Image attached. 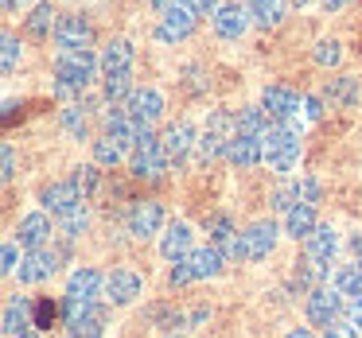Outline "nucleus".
I'll use <instances>...</instances> for the list:
<instances>
[{
	"label": "nucleus",
	"instance_id": "35",
	"mask_svg": "<svg viewBox=\"0 0 362 338\" xmlns=\"http://www.w3.org/2000/svg\"><path fill=\"white\" fill-rule=\"evenodd\" d=\"M121 97H133V82H129V74H105V102L117 105Z\"/></svg>",
	"mask_w": 362,
	"mask_h": 338
},
{
	"label": "nucleus",
	"instance_id": "7",
	"mask_svg": "<svg viewBox=\"0 0 362 338\" xmlns=\"http://www.w3.org/2000/svg\"><path fill=\"white\" fill-rule=\"evenodd\" d=\"M94 43V28L86 24V16H63L55 28V47L59 51H90Z\"/></svg>",
	"mask_w": 362,
	"mask_h": 338
},
{
	"label": "nucleus",
	"instance_id": "49",
	"mask_svg": "<svg viewBox=\"0 0 362 338\" xmlns=\"http://www.w3.org/2000/svg\"><path fill=\"white\" fill-rule=\"evenodd\" d=\"M180 4H187V0H156V12H160V16H164V12L180 8Z\"/></svg>",
	"mask_w": 362,
	"mask_h": 338
},
{
	"label": "nucleus",
	"instance_id": "6",
	"mask_svg": "<svg viewBox=\"0 0 362 338\" xmlns=\"http://www.w3.org/2000/svg\"><path fill=\"white\" fill-rule=\"evenodd\" d=\"M168 164H172V159H168L160 136H152L141 148H133V175H141V179H160V175L168 171Z\"/></svg>",
	"mask_w": 362,
	"mask_h": 338
},
{
	"label": "nucleus",
	"instance_id": "41",
	"mask_svg": "<svg viewBox=\"0 0 362 338\" xmlns=\"http://www.w3.org/2000/svg\"><path fill=\"white\" fill-rule=\"evenodd\" d=\"M292 191H296V198H300V203H320V183H315V179H296V183H292Z\"/></svg>",
	"mask_w": 362,
	"mask_h": 338
},
{
	"label": "nucleus",
	"instance_id": "3",
	"mask_svg": "<svg viewBox=\"0 0 362 338\" xmlns=\"http://www.w3.org/2000/svg\"><path fill=\"white\" fill-rule=\"evenodd\" d=\"M261 109H265L273 121H288L292 128H304V117H300L304 102H300L292 90H284V86H265V94H261Z\"/></svg>",
	"mask_w": 362,
	"mask_h": 338
},
{
	"label": "nucleus",
	"instance_id": "55",
	"mask_svg": "<svg viewBox=\"0 0 362 338\" xmlns=\"http://www.w3.org/2000/svg\"><path fill=\"white\" fill-rule=\"evenodd\" d=\"M164 338H180V334H164Z\"/></svg>",
	"mask_w": 362,
	"mask_h": 338
},
{
	"label": "nucleus",
	"instance_id": "53",
	"mask_svg": "<svg viewBox=\"0 0 362 338\" xmlns=\"http://www.w3.org/2000/svg\"><path fill=\"white\" fill-rule=\"evenodd\" d=\"M354 253H358V265H362V237H354Z\"/></svg>",
	"mask_w": 362,
	"mask_h": 338
},
{
	"label": "nucleus",
	"instance_id": "51",
	"mask_svg": "<svg viewBox=\"0 0 362 338\" xmlns=\"http://www.w3.org/2000/svg\"><path fill=\"white\" fill-rule=\"evenodd\" d=\"M24 4H32V0H4V12H16V8H24Z\"/></svg>",
	"mask_w": 362,
	"mask_h": 338
},
{
	"label": "nucleus",
	"instance_id": "25",
	"mask_svg": "<svg viewBox=\"0 0 362 338\" xmlns=\"http://www.w3.org/2000/svg\"><path fill=\"white\" fill-rule=\"evenodd\" d=\"M304 245H308V257L327 260V265H331V257H335V249H339V234L331 226H315L312 237H308Z\"/></svg>",
	"mask_w": 362,
	"mask_h": 338
},
{
	"label": "nucleus",
	"instance_id": "52",
	"mask_svg": "<svg viewBox=\"0 0 362 338\" xmlns=\"http://www.w3.org/2000/svg\"><path fill=\"white\" fill-rule=\"evenodd\" d=\"M323 4H327V8H343L346 0H323Z\"/></svg>",
	"mask_w": 362,
	"mask_h": 338
},
{
	"label": "nucleus",
	"instance_id": "4",
	"mask_svg": "<svg viewBox=\"0 0 362 338\" xmlns=\"http://www.w3.org/2000/svg\"><path fill=\"white\" fill-rule=\"evenodd\" d=\"M346 311V299L339 296L335 288H312L308 291V319L315 322V327H327V322L343 319Z\"/></svg>",
	"mask_w": 362,
	"mask_h": 338
},
{
	"label": "nucleus",
	"instance_id": "10",
	"mask_svg": "<svg viewBox=\"0 0 362 338\" xmlns=\"http://www.w3.org/2000/svg\"><path fill=\"white\" fill-rule=\"evenodd\" d=\"M105 291V276L98 268H74L71 280H66V299H78V303H98Z\"/></svg>",
	"mask_w": 362,
	"mask_h": 338
},
{
	"label": "nucleus",
	"instance_id": "45",
	"mask_svg": "<svg viewBox=\"0 0 362 338\" xmlns=\"http://www.w3.org/2000/svg\"><path fill=\"white\" fill-rule=\"evenodd\" d=\"M187 8L195 12V16H214L222 4H218V0H187Z\"/></svg>",
	"mask_w": 362,
	"mask_h": 338
},
{
	"label": "nucleus",
	"instance_id": "47",
	"mask_svg": "<svg viewBox=\"0 0 362 338\" xmlns=\"http://www.w3.org/2000/svg\"><path fill=\"white\" fill-rule=\"evenodd\" d=\"M323 117V102L320 97H308L304 102V121H320Z\"/></svg>",
	"mask_w": 362,
	"mask_h": 338
},
{
	"label": "nucleus",
	"instance_id": "19",
	"mask_svg": "<svg viewBox=\"0 0 362 338\" xmlns=\"http://www.w3.org/2000/svg\"><path fill=\"white\" fill-rule=\"evenodd\" d=\"M35 307H32V299H24V296H16V299H8V307H4V334L8 338H16V334H24V330H32L35 327Z\"/></svg>",
	"mask_w": 362,
	"mask_h": 338
},
{
	"label": "nucleus",
	"instance_id": "54",
	"mask_svg": "<svg viewBox=\"0 0 362 338\" xmlns=\"http://www.w3.org/2000/svg\"><path fill=\"white\" fill-rule=\"evenodd\" d=\"M16 338H40V334H35V330H24V334H16Z\"/></svg>",
	"mask_w": 362,
	"mask_h": 338
},
{
	"label": "nucleus",
	"instance_id": "30",
	"mask_svg": "<svg viewBox=\"0 0 362 338\" xmlns=\"http://www.w3.org/2000/svg\"><path fill=\"white\" fill-rule=\"evenodd\" d=\"M250 12L257 28H276L284 20V0H250Z\"/></svg>",
	"mask_w": 362,
	"mask_h": 338
},
{
	"label": "nucleus",
	"instance_id": "18",
	"mask_svg": "<svg viewBox=\"0 0 362 338\" xmlns=\"http://www.w3.org/2000/svg\"><path fill=\"white\" fill-rule=\"evenodd\" d=\"M40 203H43V210H51V214L59 218V214L74 210L82 198H78V187H74V179H66V183H51V187H43Z\"/></svg>",
	"mask_w": 362,
	"mask_h": 338
},
{
	"label": "nucleus",
	"instance_id": "8",
	"mask_svg": "<svg viewBox=\"0 0 362 338\" xmlns=\"http://www.w3.org/2000/svg\"><path fill=\"white\" fill-rule=\"evenodd\" d=\"M160 253H164L168 260H183L195 253V229L187 226V222H168L164 234H160Z\"/></svg>",
	"mask_w": 362,
	"mask_h": 338
},
{
	"label": "nucleus",
	"instance_id": "9",
	"mask_svg": "<svg viewBox=\"0 0 362 338\" xmlns=\"http://www.w3.org/2000/svg\"><path fill=\"white\" fill-rule=\"evenodd\" d=\"M160 229H164V206L152 203V198H144V203H136L133 210H129V234L133 237H156Z\"/></svg>",
	"mask_w": 362,
	"mask_h": 338
},
{
	"label": "nucleus",
	"instance_id": "26",
	"mask_svg": "<svg viewBox=\"0 0 362 338\" xmlns=\"http://www.w3.org/2000/svg\"><path fill=\"white\" fill-rule=\"evenodd\" d=\"M269 128H273V117H269L261 105H250V109L238 113V133L242 136H257V140H265Z\"/></svg>",
	"mask_w": 362,
	"mask_h": 338
},
{
	"label": "nucleus",
	"instance_id": "16",
	"mask_svg": "<svg viewBox=\"0 0 362 338\" xmlns=\"http://www.w3.org/2000/svg\"><path fill=\"white\" fill-rule=\"evenodd\" d=\"M16 241L24 245L28 253H32V249H43V245L51 241V218H47L43 210L24 214V218H20V226H16Z\"/></svg>",
	"mask_w": 362,
	"mask_h": 338
},
{
	"label": "nucleus",
	"instance_id": "31",
	"mask_svg": "<svg viewBox=\"0 0 362 338\" xmlns=\"http://www.w3.org/2000/svg\"><path fill=\"white\" fill-rule=\"evenodd\" d=\"M226 144H230V136L214 133V128H203V136H199V159H203V164H211V159L226 156Z\"/></svg>",
	"mask_w": 362,
	"mask_h": 338
},
{
	"label": "nucleus",
	"instance_id": "33",
	"mask_svg": "<svg viewBox=\"0 0 362 338\" xmlns=\"http://www.w3.org/2000/svg\"><path fill=\"white\" fill-rule=\"evenodd\" d=\"M94 159L102 167H113V164H121V159H125V148H121L110 133H105V136H98V140H94Z\"/></svg>",
	"mask_w": 362,
	"mask_h": 338
},
{
	"label": "nucleus",
	"instance_id": "40",
	"mask_svg": "<svg viewBox=\"0 0 362 338\" xmlns=\"http://www.w3.org/2000/svg\"><path fill=\"white\" fill-rule=\"evenodd\" d=\"M323 338H358V327L351 319H335L323 327Z\"/></svg>",
	"mask_w": 362,
	"mask_h": 338
},
{
	"label": "nucleus",
	"instance_id": "21",
	"mask_svg": "<svg viewBox=\"0 0 362 338\" xmlns=\"http://www.w3.org/2000/svg\"><path fill=\"white\" fill-rule=\"evenodd\" d=\"M315 226H320V222H315V206L312 203H296L288 214H284V234L296 237V241H300V237L308 241Z\"/></svg>",
	"mask_w": 362,
	"mask_h": 338
},
{
	"label": "nucleus",
	"instance_id": "2",
	"mask_svg": "<svg viewBox=\"0 0 362 338\" xmlns=\"http://www.w3.org/2000/svg\"><path fill=\"white\" fill-rule=\"evenodd\" d=\"M300 159V128H292L288 121H273V128L265 133V164L273 171H292Z\"/></svg>",
	"mask_w": 362,
	"mask_h": 338
},
{
	"label": "nucleus",
	"instance_id": "13",
	"mask_svg": "<svg viewBox=\"0 0 362 338\" xmlns=\"http://www.w3.org/2000/svg\"><path fill=\"white\" fill-rule=\"evenodd\" d=\"M214 32L222 35V40H242L245 35V28L253 24V12H250V4H222L218 12H214Z\"/></svg>",
	"mask_w": 362,
	"mask_h": 338
},
{
	"label": "nucleus",
	"instance_id": "12",
	"mask_svg": "<svg viewBox=\"0 0 362 338\" xmlns=\"http://www.w3.org/2000/svg\"><path fill=\"white\" fill-rule=\"evenodd\" d=\"M195 24H199V16L187 8V4H180V8H172V12L160 16L156 35H160V43H180V40H187V35L195 32Z\"/></svg>",
	"mask_w": 362,
	"mask_h": 338
},
{
	"label": "nucleus",
	"instance_id": "48",
	"mask_svg": "<svg viewBox=\"0 0 362 338\" xmlns=\"http://www.w3.org/2000/svg\"><path fill=\"white\" fill-rule=\"evenodd\" d=\"M346 319H351L354 327L362 330V299H354V303H346Z\"/></svg>",
	"mask_w": 362,
	"mask_h": 338
},
{
	"label": "nucleus",
	"instance_id": "38",
	"mask_svg": "<svg viewBox=\"0 0 362 338\" xmlns=\"http://www.w3.org/2000/svg\"><path fill=\"white\" fill-rule=\"evenodd\" d=\"M20 241H4V249H0V272L4 276H12V272H20V265H24V260H20V249H16Z\"/></svg>",
	"mask_w": 362,
	"mask_h": 338
},
{
	"label": "nucleus",
	"instance_id": "27",
	"mask_svg": "<svg viewBox=\"0 0 362 338\" xmlns=\"http://www.w3.org/2000/svg\"><path fill=\"white\" fill-rule=\"evenodd\" d=\"M335 291L346 299V303H354V299H362V265L339 268V272H335Z\"/></svg>",
	"mask_w": 362,
	"mask_h": 338
},
{
	"label": "nucleus",
	"instance_id": "42",
	"mask_svg": "<svg viewBox=\"0 0 362 338\" xmlns=\"http://www.w3.org/2000/svg\"><path fill=\"white\" fill-rule=\"evenodd\" d=\"M187 284H195V272H191L187 257H183V260L172 265V288H187Z\"/></svg>",
	"mask_w": 362,
	"mask_h": 338
},
{
	"label": "nucleus",
	"instance_id": "17",
	"mask_svg": "<svg viewBox=\"0 0 362 338\" xmlns=\"http://www.w3.org/2000/svg\"><path fill=\"white\" fill-rule=\"evenodd\" d=\"M276 237H281V226L276 222H253L245 229V245H250V260H265L269 253L276 249Z\"/></svg>",
	"mask_w": 362,
	"mask_h": 338
},
{
	"label": "nucleus",
	"instance_id": "15",
	"mask_svg": "<svg viewBox=\"0 0 362 338\" xmlns=\"http://www.w3.org/2000/svg\"><path fill=\"white\" fill-rule=\"evenodd\" d=\"M160 144H164L168 159H175V164H180L191 148H199V133L187 125V121H175V125H168L164 133H160Z\"/></svg>",
	"mask_w": 362,
	"mask_h": 338
},
{
	"label": "nucleus",
	"instance_id": "11",
	"mask_svg": "<svg viewBox=\"0 0 362 338\" xmlns=\"http://www.w3.org/2000/svg\"><path fill=\"white\" fill-rule=\"evenodd\" d=\"M136 296H141V276H136V272H129V268H117V272L105 276V291H102L105 303L125 307V303H133Z\"/></svg>",
	"mask_w": 362,
	"mask_h": 338
},
{
	"label": "nucleus",
	"instance_id": "29",
	"mask_svg": "<svg viewBox=\"0 0 362 338\" xmlns=\"http://www.w3.org/2000/svg\"><path fill=\"white\" fill-rule=\"evenodd\" d=\"M296 280H300V284H308V288H323V280H331L327 260H315V257L296 260Z\"/></svg>",
	"mask_w": 362,
	"mask_h": 338
},
{
	"label": "nucleus",
	"instance_id": "43",
	"mask_svg": "<svg viewBox=\"0 0 362 338\" xmlns=\"http://www.w3.org/2000/svg\"><path fill=\"white\" fill-rule=\"evenodd\" d=\"M296 203H300V198H296V191H292V187H281L273 195V210H281V214H288Z\"/></svg>",
	"mask_w": 362,
	"mask_h": 338
},
{
	"label": "nucleus",
	"instance_id": "28",
	"mask_svg": "<svg viewBox=\"0 0 362 338\" xmlns=\"http://www.w3.org/2000/svg\"><path fill=\"white\" fill-rule=\"evenodd\" d=\"M90 229V210L86 206H74V210H66V214H59V234L66 237V241H74V237H82Z\"/></svg>",
	"mask_w": 362,
	"mask_h": 338
},
{
	"label": "nucleus",
	"instance_id": "23",
	"mask_svg": "<svg viewBox=\"0 0 362 338\" xmlns=\"http://www.w3.org/2000/svg\"><path fill=\"white\" fill-rule=\"evenodd\" d=\"M187 265H191V272H195V280H206V276H218V272H222L226 257H222L218 245H206V249H195V253H191Z\"/></svg>",
	"mask_w": 362,
	"mask_h": 338
},
{
	"label": "nucleus",
	"instance_id": "32",
	"mask_svg": "<svg viewBox=\"0 0 362 338\" xmlns=\"http://www.w3.org/2000/svg\"><path fill=\"white\" fill-rule=\"evenodd\" d=\"M82 109H86V105H66L63 109V128L74 136V140H86L90 136V117Z\"/></svg>",
	"mask_w": 362,
	"mask_h": 338
},
{
	"label": "nucleus",
	"instance_id": "1",
	"mask_svg": "<svg viewBox=\"0 0 362 338\" xmlns=\"http://www.w3.org/2000/svg\"><path fill=\"white\" fill-rule=\"evenodd\" d=\"M102 59H94L90 51H59V63H55V94L59 97H71L74 90H86L94 82Z\"/></svg>",
	"mask_w": 362,
	"mask_h": 338
},
{
	"label": "nucleus",
	"instance_id": "22",
	"mask_svg": "<svg viewBox=\"0 0 362 338\" xmlns=\"http://www.w3.org/2000/svg\"><path fill=\"white\" fill-rule=\"evenodd\" d=\"M102 71L105 74H129L133 71V43L129 40H113L102 51Z\"/></svg>",
	"mask_w": 362,
	"mask_h": 338
},
{
	"label": "nucleus",
	"instance_id": "50",
	"mask_svg": "<svg viewBox=\"0 0 362 338\" xmlns=\"http://www.w3.org/2000/svg\"><path fill=\"white\" fill-rule=\"evenodd\" d=\"M284 338H315V334H312V330H308V327H296V330H288V334H284Z\"/></svg>",
	"mask_w": 362,
	"mask_h": 338
},
{
	"label": "nucleus",
	"instance_id": "14",
	"mask_svg": "<svg viewBox=\"0 0 362 338\" xmlns=\"http://www.w3.org/2000/svg\"><path fill=\"white\" fill-rule=\"evenodd\" d=\"M226 159L234 167H242V171H250V167H257L261 159H265V140L234 133V136H230V144H226Z\"/></svg>",
	"mask_w": 362,
	"mask_h": 338
},
{
	"label": "nucleus",
	"instance_id": "24",
	"mask_svg": "<svg viewBox=\"0 0 362 338\" xmlns=\"http://www.w3.org/2000/svg\"><path fill=\"white\" fill-rule=\"evenodd\" d=\"M63 327H66V338H102L105 334V315L98 311V307H90L86 315L63 322Z\"/></svg>",
	"mask_w": 362,
	"mask_h": 338
},
{
	"label": "nucleus",
	"instance_id": "36",
	"mask_svg": "<svg viewBox=\"0 0 362 338\" xmlns=\"http://www.w3.org/2000/svg\"><path fill=\"white\" fill-rule=\"evenodd\" d=\"M0 66H4V74H12L20 66V40L16 35H4L0 40Z\"/></svg>",
	"mask_w": 362,
	"mask_h": 338
},
{
	"label": "nucleus",
	"instance_id": "34",
	"mask_svg": "<svg viewBox=\"0 0 362 338\" xmlns=\"http://www.w3.org/2000/svg\"><path fill=\"white\" fill-rule=\"evenodd\" d=\"M59 28V20H55V12H51V4H40V8H32V16H28V32L32 35H51Z\"/></svg>",
	"mask_w": 362,
	"mask_h": 338
},
{
	"label": "nucleus",
	"instance_id": "39",
	"mask_svg": "<svg viewBox=\"0 0 362 338\" xmlns=\"http://www.w3.org/2000/svg\"><path fill=\"white\" fill-rule=\"evenodd\" d=\"M312 55H315V63H320V66H335L339 59H343V51H339L335 40H323V43H315Z\"/></svg>",
	"mask_w": 362,
	"mask_h": 338
},
{
	"label": "nucleus",
	"instance_id": "46",
	"mask_svg": "<svg viewBox=\"0 0 362 338\" xmlns=\"http://www.w3.org/2000/svg\"><path fill=\"white\" fill-rule=\"evenodd\" d=\"M0 159H4V171H0V175H4V183H8L12 175H16V152H12V144H4V152H0Z\"/></svg>",
	"mask_w": 362,
	"mask_h": 338
},
{
	"label": "nucleus",
	"instance_id": "5",
	"mask_svg": "<svg viewBox=\"0 0 362 338\" xmlns=\"http://www.w3.org/2000/svg\"><path fill=\"white\" fill-rule=\"evenodd\" d=\"M59 260H63V249H51V245H43V249H32L24 257V265H20V284H43L47 276H55Z\"/></svg>",
	"mask_w": 362,
	"mask_h": 338
},
{
	"label": "nucleus",
	"instance_id": "44",
	"mask_svg": "<svg viewBox=\"0 0 362 338\" xmlns=\"http://www.w3.org/2000/svg\"><path fill=\"white\" fill-rule=\"evenodd\" d=\"M94 183H98V171H94V167H78V175H74V187H78L82 195H90V191H94Z\"/></svg>",
	"mask_w": 362,
	"mask_h": 338
},
{
	"label": "nucleus",
	"instance_id": "20",
	"mask_svg": "<svg viewBox=\"0 0 362 338\" xmlns=\"http://www.w3.org/2000/svg\"><path fill=\"white\" fill-rule=\"evenodd\" d=\"M129 113H133L136 121H144V125H156V121L164 117V97H160L156 90H136V94L129 97Z\"/></svg>",
	"mask_w": 362,
	"mask_h": 338
},
{
	"label": "nucleus",
	"instance_id": "37",
	"mask_svg": "<svg viewBox=\"0 0 362 338\" xmlns=\"http://www.w3.org/2000/svg\"><path fill=\"white\" fill-rule=\"evenodd\" d=\"M327 102H331V109H335V105H351L354 102V82L351 78H335L327 86Z\"/></svg>",
	"mask_w": 362,
	"mask_h": 338
}]
</instances>
